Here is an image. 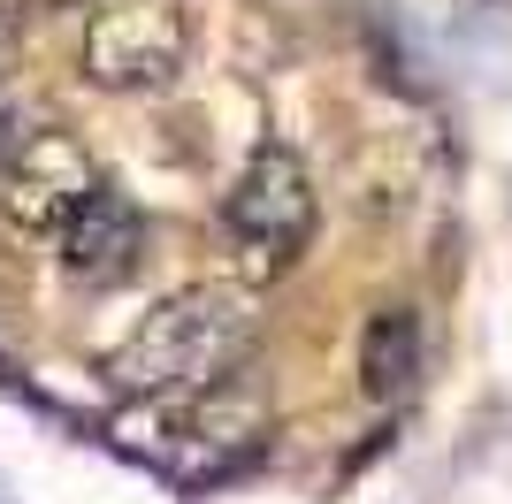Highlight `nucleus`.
<instances>
[{"mask_svg": "<svg viewBox=\"0 0 512 504\" xmlns=\"http://www.w3.org/2000/svg\"><path fill=\"white\" fill-rule=\"evenodd\" d=\"M230 230L260 252V260H291L314 237V176L291 146H260L253 161L237 168L230 184Z\"/></svg>", "mask_w": 512, "mask_h": 504, "instance_id": "nucleus-3", "label": "nucleus"}, {"mask_svg": "<svg viewBox=\"0 0 512 504\" xmlns=\"http://www.w3.org/2000/svg\"><path fill=\"white\" fill-rule=\"evenodd\" d=\"M8 8H23V0H0V16H8Z\"/></svg>", "mask_w": 512, "mask_h": 504, "instance_id": "nucleus-10", "label": "nucleus"}, {"mask_svg": "<svg viewBox=\"0 0 512 504\" xmlns=\"http://www.w3.org/2000/svg\"><path fill=\"white\" fill-rule=\"evenodd\" d=\"M260 336L253 298L230 283H199L176 291L169 306H153L138 329L107 352V382L123 398H176V390H207V382L237 375Z\"/></svg>", "mask_w": 512, "mask_h": 504, "instance_id": "nucleus-1", "label": "nucleus"}, {"mask_svg": "<svg viewBox=\"0 0 512 504\" xmlns=\"http://www.w3.org/2000/svg\"><path fill=\"white\" fill-rule=\"evenodd\" d=\"M413 375H421V321H413L406 306H390V314H375L367 336H360V390L375 405H390V398L413 390Z\"/></svg>", "mask_w": 512, "mask_h": 504, "instance_id": "nucleus-7", "label": "nucleus"}, {"mask_svg": "<svg viewBox=\"0 0 512 504\" xmlns=\"http://www.w3.org/2000/svg\"><path fill=\"white\" fill-rule=\"evenodd\" d=\"M0 382H16V367H8V359H0Z\"/></svg>", "mask_w": 512, "mask_h": 504, "instance_id": "nucleus-9", "label": "nucleus"}, {"mask_svg": "<svg viewBox=\"0 0 512 504\" xmlns=\"http://www.w3.org/2000/svg\"><path fill=\"white\" fill-rule=\"evenodd\" d=\"M192 54V23L176 0H107L85 23V77L100 92H161Z\"/></svg>", "mask_w": 512, "mask_h": 504, "instance_id": "nucleus-2", "label": "nucleus"}, {"mask_svg": "<svg viewBox=\"0 0 512 504\" xmlns=\"http://www.w3.org/2000/svg\"><path fill=\"white\" fill-rule=\"evenodd\" d=\"M23 138H31V115H23L16 92H0V176H8V161L23 153Z\"/></svg>", "mask_w": 512, "mask_h": 504, "instance_id": "nucleus-8", "label": "nucleus"}, {"mask_svg": "<svg viewBox=\"0 0 512 504\" xmlns=\"http://www.w3.org/2000/svg\"><path fill=\"white\" fill-rule=\"evenodd\" d=\"M138 260H146V214L130 207L123 191L100 184L85 207L69 214V230H62V268L77 275V283H92V291H107V283H123Z\"/></svg>", "mask_w": 512, "mask_h": 504, "instance_id": "nucleus-5", "label": "nucleus"}, {"mask_svg": "<svg viewBox=\"0 0 512 504\" xmlns=\"http://www.w3.org/2000/svg\"><path fill=\"white\" fill-rule=\"evenodd\" d=\"M92 191H100L92 153L77 146L69 130H31L23 153L8 161V176H0V207H8V222H16L23 237H62L69 214L85 207Z\"/></svg>", "mask_w": 512, "mask_h": 504, "instance_id": "nucleus-4", "label": "nucleus"}, {"mask_svg": "<svg viewBox=\"0 0 512 504\" xmlns=\"http://www.w3.org/2000/svg\"><path fill=\"white\" fill-rule=\"evenodd\" d=\"M176 443H184V459H192V466H207V474H214V466H230V459H245V451L268 443V405L222 375V382H207V398L184 413Z\"/></svg>", "mask_w": 512, "mask_h": 504, "instance_id": "nucleus-6", "label": "nucleus"}]
</instances>
